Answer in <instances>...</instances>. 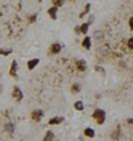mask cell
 <instances>
[{
  "label": "cell",
  "instance_id": "8992f818",
  "mask_svg": "<svg viewBox=\"0 0 133 141\" xmlns=\"http://www.w3.org/2000/svg\"><path fill=\"white\" fill-rule=\"evenodd\" d=\"M64 121V117H53V119H51L49 120V125H57V124H60V123H63Z\"/></svg>",
  "mask_w": 133,
  "mask_h": 141
},
{
  "label": "cell",
  "instance_id": "7402d4cb",
  "mask_svg": "<svg viewBox=\"0 0 133 141\" xmlns=\"http://www.w3.org/2000/svg\"><path fill=\"white\" fill-rule=\"evenodd\" d=\"M129 27L132 28V29H133V16L129 19Z\"/></svg>",
  "mask_w": 133,
  "mask_h": 141
},
{
  "label": "cell",
  "instance_id": "9a60e30c",
  "mask_svg": "<svg viewBox=\"0 0 133 141\" xmlns=\"http://www.w3.org/2000/svg\"><path fill=\"white\" fill-rule=\"evenodd\" d=\"M71 91H72V93H79V91H80V85H79V84H73L72 88H71Z\"/></svg>",
  "mask_w": 133,
  "mask_h": 141
},
{
  "label": "cell",
  "instance_id": "5b68a950",
  "mask_svg": "<svg viewBox=\"0 0 133 141\" xmlns=\"http://www.w3.org/2000/svg\"><path fill=\"white\" fill-rule=\"evenodd\" d=\"M9 75L12 77H17V63L16 61H12V67L9 69Z\"/></svg>",
  "mask_w": 133,
  "mask_h": 141
},
{
  "label": "cell",
  "instance_id": "7a4b0ae2",
  "mask_svg": "<svg viewBox=\"0 0 133 141\" xmlns=\"http://www.w3.org/2000/svg\"><path fill=\"white\" fill-rule=\"evenodd\" d=\"M43 116H44V112L40 111V109L33 111V112H32V115H31L32 120H33V121H36V123H39V121L41 120V117H43Z\"/></svg>",
  "mask_w": 133,
  "mask_h": 141
},
{
  "label": "cell",
  "instance_id": "8fae6325",
  "mask_svg": "<svg viewBox=\"0 0 133 141\" xmlns=\"http://www.w3.org/2000/svg\"><path fill=\"white\" fill-rule=\"evenodd\" d=\"M77 68H79V70H85V69H87V64H85L84 60L77 61Z\"/></svg>",
  "mask_w": 133,
  "mask_h": 141
},
{
  "label": "cell",
  "instance_id": "ac0fdd59",
  "mask_svg": "<svg viewBox=\"0 0 133 141\" xmlns=\"http://www.w3.org/2000/svg\"><path fill=\"white\" fill-rule=\"evenodd\" d=\"M63 4H64V2H63V0H56V2H53V7L59 8L60 6H63Z\"/></svg>",
  "mask_w": 133,
  "mask_h": 141
},
{
  "label": "cell",
  "instance_id": "2e32d148",
  "mask_svg": "<svg viewBox=\"0 0 133 141\" xmlns=\"http://www.w3.org/2000/svg\"><path fill=\"white\" fill-rule=\"evenodd\" d=\"M9 53H12V49H0V55H4V56H7Z\"/></svg>",
  "mask_w": 133,
  "mask_h": 141
},
{
  "label": "cell",
  "instance_id": "ba28073f",
  "mask_svg": "<svg viewBox=\"0 0 133 141\" xmlns=\"http://www.w3.org/2000/svg\"><path fill=\"white\" fill-rule=\"evenodd\" d=\"M53 138H55V134H53V132H51V130H48V132H47V134L44 136V138H43V141H53Z\"/></svg>",
  "mask_w": 133,
  "mask_h": 141
},
{
  "label": "cell",
  "instance_id": "603a6c76",
  "mask_svg": "<svg viewBox=\"0 0 133 141\" xmlns=\"http://www.w3.org/2000/svg\"><path fill=\"white\" fill-rule=\"evenodd\" d=\"M75 31L77 32V33H80V27H76V28H75Z\"/></svg>",
  "mask_w": 133,
  "mask_h": 141
},
{
  "label": "cell",
  "instance_id": "4fadbf2b",
  "mask_svg": "<svg viewBox=\"0 0 133 141\" xmlns=\"http://www.w3.org/2000/svg\"><path fill=\"white\" fill-rule=\"evenodd\" d=\"M6 130L9 133H13V130H15V125H13L12 123H7L6 124Z\"/></svg>",
  "mask_w": 133,
  "mask_h": 141
},
{
  "label": "cell",
  "instance_id": "44dd1931",
  "mask_svg": "<svg viewBox=\"0 0 133 141\" xmlns=\"http://www.w3.org/2000/svg\"><path fill=\"white\" fill-rule=\"evenodd\" d=\"M29 21H31V23H33V21H36V15H32V16L29 17Z\"/></svg>",
  "mask_w": 133,
  "mask_h": 141
},
{
  "label": "cell",
  "instance_id": "d6986e66",
  "mask_svg": "<svg viewBox=\"0 0 133 141\" xmlns=\"http://www.w3.org/2000/svg\"><path fill=\"white\" fill-rule=\"evenodd\" d=\"M128 47H129L130 49H133V37H130V39L128 40Z\"/></svg>",
  "mask_w": 133,
  "mask_h": 141
},
{
  "label": "cell",
  "instance_id": "3957f363",
  "mask_svg": "<svg viewBox=\"0 0 133 141\" xmlns=\"http://www.w3.org/2000/svg\"><path fill=\"white\" fill-rule=\"evenodd\" d=\"M12 96L15 97V100L20 102L23 100V92H21V89L19 88V87H15L13 88V92H12Z\"/></svg>",
  "mask_w": 133,
  "mask_h": 141
},
{
  "label": "cell",
  "instance_id": "7c38bea8",
  "mask_svg": "<svg viewBox=\"0 0 133 141\" xmlns=\"http://www.w3.org/2000/svg\"><path fill=\"white\" fill-rule=\"evenodd\" d=\"M84 134L87 136V137H93V136H94V130L92 128H87V129L84 130Z\"/></svg>",
  "mask_w": 133,
  "mask_h": 141
},
{
  "label": "cell",
  "instance_id": "9c48e42d",
  "mask_svg": "<svg viewBox=\"0 0 133 141\" xmlns=\"http://www.w3.org/2000/svg\"><path fill=\"white\" fill-rule=\"evenodd\" d=\"M83 47H84L85 49H89V48H91V37L87 36V37L83 40Z\"/></svg>",
  "mask_w": 133,
  "mask_h": 141
},
{
  "label": "cell",
  "instance_id": "e0dca14e",
  "mask_svg": "<svg viewBox=\"0 0 133 141\" xmlns=\"http://www.w3.org/2000/svg\"><path fill=\"white\" fill-rule=\"evenodd\" d=\"M88 25H89V24H83L81 27H80V32H83V33H87V31H88Z\"/></svg>",
  "mask_w": 133,
  "mask_h": 141
},
{
  "label": "cell",
  "instance_id": "6da1fadb",
  "mask_svg": "<svg viewBox=\"0 0 133 141\" xmlns=\"http://www.w3.org/2000/svg\"><path fill=\"white\" fill-rule=\"evenodd\" d=\"M105 117H107V113H105L103 109H96V111L93 112V119L96 120L98 124H104V121H105Z\"/></svg>",
  "mask_w": 133,
  "mask_h": 141
},
{
  "label": "cell",
  "instance_id": "5bb4252c",
  "mask_svg": "<svg viewBox=\"0 0 133 141\" xmlns=\"http://www.w3.org/2000/svg\"><path fill=\"white\" fill-rule=\"evenodd\" d=\"M75 109L83 111V109H84V104H83L81 101H76V102H75Z\"/></svg>",
  "mask_w": 133,
  "mask_h": 141
},
{
  "label": "cell",
  "instance_id": "277c9868",
  "mask_svg": "<svg viewBox=\"0 0 133 141\" xmlns=\"http://www.w3.org/2000/svg\"><path fill=\"white\" fill-rule=\"evenodd\" d=\"M61 51V45L59 43H55V44H52L51 45V48H49V53L52 55H56V53H59Z\"/></svg>",
  "mask_w": 133,
  "mask_h": 141
},
{
  "label": "cell",
  "instance_id": "30bf717a",
  "mask_svg": "<svg viewBox=\"0 0 133 141\" xmlns=\"http://www.w3.org/2000/svg\"><path fill=\"white\" fill-rule=\"evenodd\" d=\"M48 13H49V16H51L52 19H56V13H57V8H56V7H51V8L48 9Z\"/></svg>",
  "mask_w": 133,
  "mask_h": 141
},
{
  "label": "cell",
  "instance_id": "52a82bcc",
  "mask_svg": "<svg viewBox=\"0 0 133 141\" xmlns=\"http://www.w3.org/2000/svg\"><path fill=\"white\" fill-rule=\"evenodd\" d=\"M37 64H39V59H33V60H29V61H28L27 67H28V69H33Z\"/></svg>",
  "mask_w": 133,
  "mask_h": 141
},
{
  "label": "cell",
  "instance_id": "ffe728a7",
  "mask_svg": "<svg viewBox=\"0 0 133 141\" xmlns=\"http://www.w3.org/2000/svg\"><path fill=\"white\" fill-rule=\"evenodd\" d=\"M89 7H91V6H89V4H87V7H85V9H84V12L81 13V16H84V15H85V13H87V12L89 11Z\"/></svg>",
  "mask_w": 133,
  "mask_h": 141
}]
</instances>
